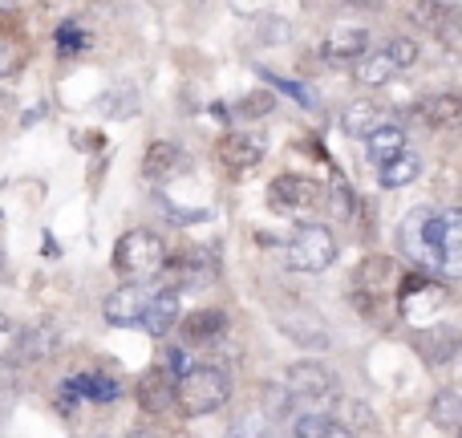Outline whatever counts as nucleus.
<instances>
[{
    "instance_id": "nucleus-1",
    "label": "nucleus",
    "mask_w": 462,
    "mask_h": 438,
    "mask_svg": "<svg viewBox=\"0 0 462 438\" xmlns=\"http://www.w3.org/2000/svg\"><path fill=\"white\" fill-rule=\"evenodd\" d=\"M398 252L442 280H462V208H414L398 223Z\"/></svg>"
},
{
    "instance_id": "nucleus-2",
    "label": "nucleus",
    "mask_w": 462,
    "mask_h": 438,
    "mask_svg": "<svg viewBox=\"0 0 462 438\" xmlns=\"http://www.w3.org/2000/svg\"><path fill=\"white\" fill-rule=\"evenodd\" d=\"M231 402V374L216 361H199L175 377V410L183 418L216 415Z\"/></svg>"
},
{
    "instance_id": "nucleus-3",
    "label": "nucleus",
    "mask_w": 462,
    "mask_h": 438,
    "mask_svg": "<svg viewBox=\"0 0 462 438\" xmlns=\"http://www.w3.org/2000/svg\"><path fill=\"white\" fill-rule=\"evenodd\" d=\"M171 252L167 239L151 228H130L126 236L114 244V268L126 284H143V280H154L162 268H167Z\"/></svg>"
},
{
    "instance_id": "nucleus-4",
    "label": "nucleus",
    "mask_w": 462,
    "mask_h": 438,
    "mask_svg": "<svg viewBox=\"0 0 462 438\" xmlns=\"http://www.w3.org/2000/svg\"><path fill=\"white\" fill-rule=\"evenodd\" d=\"M280 386L288 390L296 415H304V410H325V406H333V402H341V377H337L325 361H292Z\"/></svg>"
},
{
    "instance_id": "nucleus-5",
    "label": "nucleus",
    "mask_w": 462,
    "mask_h": 438,
    "mask_svg": "<svg viewBox=\"0 0 462 438\" xmlns=\"http://www.w3.org/2000/svg\"><path fill=\"white\" fill-rule=\"evenodd\" d=\"M280 252H284V268H292V272H325L337 260V236L325 223H300L284 239Z\"/></svg>"
},
{
    "instance_id": "nucleus-6",
    "label": "nucleus",
    "mask_w": 462,
    "mask_h": 438,
    "mask_svg": "<svg viewBox=\"0 0 462 438\" xmlns=\"http://www.w3.org/2000/svg\"><path fill=\"white\" fill-rule=\"evenodd\" d=\"M268 203L276 211H284V216H309V211H317L325 203V187L309 175H280L268 187Z\"/></svg>"
},
{
    "instance_id": "nucleus-7",
    "label": "nucleus",
    "mask_w": 462,
    "mask_h": 438,
    "mask_svg": "<svg viewBox=\"0 0 462 438\" xmlns=\"http://www.w3.org/2000/svg\"><path fill=\"white\" fill-rule=\"evenodd\" d=\"M216 154L227 171L247 175V171H255L263 163V154H268V138H263L260 130H227V135L219 138Z\"/></svg>"
},
{
    "instance_id": "nucleus-8",
    "label": "nucleus",
    "mask_w": 462,
    "mask_h": 438,
    "mask_svg": "<svg viewBox=\"0 0 462 438\" xmlns=\"http://www.w3.org/2000/svg\"><path fill=\"white\" fill-rule=\"evenodd\" d=\"M406 16L422 33H430V37H439V41L462 37V13L455 5H442V0H414V5L406 8Z\"/></svg>"
},
{
    "instance_id": "nucleus-9",
    "label": "nucleus",
    "mask_w": 462,
    "mask_h": 438,
    "mask_svg": "<svg viewBox=\"0 0 462 438\" xmlns=\"http://www.w3.org/2000/svg\"><path fill=\"white\" fill-rule=\"evenodd\" d=\"M162 272H171V280H175V284H167V288H208L211 280H216L219 264H216L211 247H187L179 260H167Z\"/></svg>"
},
{
    "instance_id": "nucleus-10",
    "label": "nucleus",
    "mask_w": 462,
    "mask_h": 438,
    "mask_svg": "<svg viewBox=\"0 0 462 438\" xmlns=\"http://www.w3.org/2000/svg\"><path fill=\"white\" fill-rule=\"evenodd\" d=\"M179 317H183V293L179 288H151V301H146V309H143V333H151V337H167L171 329L179 325Z\"/></svg>"
},
{
    "instance_id": "nucleus-11",
    "label": "nucleus",
    "mask_w": 462,
    "mask_h": 438,
    "mask_svg": "<svg viewBox=\"0 0 462 438\" xmlns=\"http://www.w3.org/2000/svg\"><path fill=\"white\" fill-rule=\"evenodd\" d=\"M365 49H374V37H369V29H361V24H337V29L320 41V57H325L328 65H353Z\"/></svg>"
},
{
    "instance_id": "nucleus-12",
    "label": "nucleus",
    "mask_w": 462,
    "mask_h": 438,
    "mask_svg": "<svg viewBox=\"0 0 462 438\" xmlns=\"http://www.w3.org/2000/svg\"><path fill=\"white\" fill-rule=\"evenodd\" d=\"M146 301H151V288H146V284H122V288H114V293L106 296L102 312H106V321H110V325L138 329V325H143Z\"/></svg>"
},
{
    "instance_id": "nucleus-13",
    "label": "nucleus",
    "mask_w": 462,
    "mask_h": 438,
    "mask_svg": "<svg viewBox=\"0 0 462 438\" xmlns=\"http://www.w3.org/2000/svg\"><path fill=\"white\" fill-rule=\"evenodd\" d=\"M410 114L430 130H462V94H426Z\"/></svg>"
},
{
    "instance_id": "nucleus-14",
    "label": "nucleus",
    "mask_w": 462,
    "mask_h": 438,
    "mask_svg": "<svg viewBox=\"0 0 462 438\" xmlns=\"http://www.w3.org/2000/svg\"><path fill=\"white\" fill-rule=\"evenodd\" d=\"M191 167V159H187V151L179 143H167V138H159V143L146 146V159H143V175L151 179V183H167V179H175L179 171Z\"/></svg>"
},
{
    "instance_id": "nucleus-15",
    "label": "nucleus",
    "mask_w": 462,
    "mask_h": 438,
    "mask_svg": "<svg viewBox=\"0 0 462 438\" xmlns=\"http://www.w3.org/2000/svg\"><path fill=\"white\" fill-rule=\"evenodd\" d=\"M385 122H390V110L382 102H374V98H357V102L341 106V130L349 138H369Z\"/></svg>"
},
{
    "instance_id": "nucleus-16",
    "label": "nucleus",
    "mask_w": 462,
    "mask_h": 438,
    "mask_svg": "<svg viewBox=\"0 0 462 438\" xmlns=\"http://www.w3.org/2000/svg\"><path fill=\"white\" fill-rule=\"evenodd\" d=\"M138 402L146 406V415H162V418L179 415L175 410V377H171L167 369L154 366L151 374L138 382Z\"/></svg>"
},
{
    "instance_id": "nucleus-17",
    "label": "nucleus",
    "mask_w": 462,
    "mask_h": 438,
    "mask_svg": "<svg viewBox=\"0 0 462 438\" xmlns=\"http://www.w3.org/2000/svg\"><path fill=\"white\" fill-rule=\"evenodd\" d=\"M57 329L53 325H32V329H21L16 333V341H13V349H8V358L13 361H41V358H49V353L57 349Z\"/></svg>"
},
{
    "instance_id": "nucleus-18",
    "label": "nucleus",
    "mask_w": 462,
    "mask_h": 438,
    "mask_svg": "<svg viewBox=\"0 0 462 438\" xmlns=\"http://www.w3.org/2000/svg\"><path fill=\"white\" fill-rule=\"evenodd\" d=\"M179 329H183L187 345H208L227 329V312L224 309H199V312H191V317H179Z\"/></svg>"
},
{
    "instance_id": "nucleus-19",
    "label": "nucleus",
    "mask_w": 462,
    "mask_h": 438,
    "mask_svg": "<svg viewBox=\"0 0 462 438\" xmlns=\"http://www.w3.org/2000/svg\"><path fill=\"white\" fill-rule=\"evenodd\" d=\"M418 175H422V154L410 151V146H406V151L393 154L390 163H382V167H377V183H382L385 191H398V187H410Z\"/></svg>"
},
{
    "instance_id": "nucleus-20",
    "label": "nucleus",
    "mask_w": 462,
    "mask_h": 438,
    "mask_svg": "<svg viewBox=\"0 0 462 438\" xmlns=\"http://www.w3.org/2000/svg\"><path fill=\"white\" fill-rule=\"evenodd\" d=\"M292 438H357L353 426H345L341 418L325 415V410H304L292 423Z\"/></svg>"
},
{
    "instance_id": "nucleus-21",
    "label": "nucleus",
    "mask_w": 462,
    "mask_h": 438,
    "mask_svg": "<svg viewBox=\"0 0 462 438\" xmlns=\"http://www.w3.org/2000/svg\"><path fill=\"white\" fill-rule=\"evenodd\" d=\"M393 73L398 70H393V61L385 57V49H365V53L353 61V81H357L361 89H382Z\"/></svg>"
},
{
    "instance_id": "nucleus-22",
    "label": "nucleus",
    "mask_w": 462,
    "mask_h": 438,
    "mask_svg": "<svg viewBox=\"0 0 462 438\" xmlns=\"http://www.w3.org/2000/svg\"><path fill=\"white\" fill-rule=\"evenodd\" d=\"M398 151H406V126H402V122H385V126H377L374 135L365 138V154L374 167L390 163Z\"/></svg>"
},
{
    "instance_id": "nucleus-23",
    "label": "nucleus",
    "mask_w": 462,
    "mask_h": 438,
    "mask_svg": "<svg viewBox=\"0 0 462 438\" xmlns=\"http://www.w3.org/2000/svg\"><path fill=\"white\" fill-rule=\"evenodd\" d=\"M458 345H462V337H458L450 325L430 329V333L418 337V349H422V358L430 361V366H447V361L458 353Z\"/></svg>"
},
{
    "instance_id": "nucleus-24",
    "label": "nucleus",
    "mask_w": 462,
    "mask_h": 438,
    "mask_svg": "<svg viewBox=\"0 0 462 438\" xmlns=\"http://www.w3.org/2000/svg\"><path fill=\"white\" fill-rule=\"evenodd\" d=\"M430 423L439 426V431H458L462 426V394L442 390L439 398L430 402Z\"/></svg>"
},
{
    "instance_id": "nucleus-25",
    "label": "nucleus",
    "mask_w": 462,
    "mask_h": 438,
    "mask_svg": "<svg viewBox=\"0 0 462 438\" xmlns=\"http://www.w3.org/2000/svg\"><path fill=\"white\" fill-rule=\"evenodd\" d=\"M385 57H390V61H393V70H414V65H418V57H422V45H418V41L414 37H406V33H398V37H390V41H385Z\"/></svg>"
},
{
    "instance_id": "nucleus-26",
    "label": "nucleus",
    "mask_w": 462,
    "mask_h": 438,
    "mask_svg": "<svg viewBox=\"0 0 462 438\" xmlns=\"http://www.w3.org/2000/svg\"><path fill=\"white\" fill-rule=\"evenodd\" d=\"M260 78L268 81L272 89H276V94H284V98H292L296 106H317V94H312L309 86H300V81H288V78H280V73H268V70H260Z\"/></svg>"
},
{
    "instance_id": "nucleus-27",
    "label": "nucleus",
    "mask_w": 462,
    "mask_h": 438,
    "mask_svg": "<svg viewBox=\"0 0 462 438\" xmlns=\"http://www.w3.org/2000/svg\"><path fill=\"white\" fill-rule=\"evenodd\" d=\"M328 208H333L337 219H353V216H357V200H353V187L345 183V179H337V183L328 187Z\"/></svg>"
},
{
    "instance_id": "nucleus-28",
    "label": "nucleus",
    "mask_w": 462,
    "mask_h": 438,
    "mask_svg": "<svg viewBox=\"0 0 462 438\" xmlns=\"http://www.w3.org/2000/svg\"><path fill=\"white\" fill-rule=\"evenodd\" d=\"M227 438H276V431H272V423L263 415H247L231 426Z\"/></svg>"
},
{
    "instance_id": "nucleus-29",
    "label": "nucleus",
    "mask_w": 462,
    "mask_h": 438,
    "mask_svg": "<svg viewBox=\"0 0 462 438\" xmlns=\"http://www.w3.org/2000/svg\"><path fill=\"white\" fill-rule=\"evenodd\" d=\"M57 49H61V57L81 53V49H86V33H81L73 21H65L61 29H57Z\"/></svg>"
},
{
    "instance_id": "nucleus-30",
    "label": "nucleus",
    "mask_w": 462,
    "mask_h": 438,
    "mask_svg": "<svg viewBox=\"0 0 462 438\" xmlns=\"http://www.w3.org/2000/svg\"><path fill=\"white\" fill-rule=\"evenodd\" d=\"M16 65H21V53H16V45H13V41L0 37V78L16 73Z\"/></svg>"
},
{
    "instance_id": "nucleus-31",
    "label": "nucleus",
    "mask_w": 462,
    "mask_h": 438,
    "mask_svg": "<svg viewBox=\"0 0 462 438\" xmlns=\"http://www.w3.org/2000/svg\"><path fill=\"white\" fill-rule=\"evenodd\" d=\"M126 438H162L159 431H146V426H138V431H130Z\"/></svg>"
},
{
    "instance_id": "nucleus-32",
    "label": "nucleus",
    "mask_w": 462,
    "mask_h": 438,
    "mask_svg": "<svg viewBox=\"0 0 462 438\" xmlns=\"http://www.w3.org/2000/svg\"><path fill=\"white\" fill-rule=\"evenodd\" d=\"M0 337H8V317L0 312Z\"/></svg>"
},
{
    "instance_id": "nucleus-33",
    "label": "nucleus",
    "mask_w": 462,
    "mask_h": 438,
    "mask_svg": "<svg viewBox=\"0 0 462 438\" xmlns=\"http://www.w3.org/2000/svg\"><path fill=\"white\" fill-rule=\"evenodd\" d=\"M5 8H13V0H0V13H5Z\"/></svg>"
},
{
    "instance_id": "nucleus-34",
    "label": "nucleus",
    "mask_w": 462,
    "mask_h": 438,
    "mask_svg": "<svg viewBox=\"0 0 462 438\" xmlns=\"http://www.w3.org/2000/svg\"><path fill=\"white\" fill-rule=\"evenodd\" d=\"M458 361H462V345H458Z\"/></svg>"
},
{
    "instance_id": "nucleus-35",
    "label": "nucleus",
    "mask_w": 462,
    "mask_h": 438,
    "mask_svg": "<svg viewBox=\"0 0 462 438\" xmlns=\"http://www.w3.org/2000/svg\"><path fill=\"white\" fill-rule=\"evenodd\" d=\"M442 5H455V0H442Z\"/></svg>"
},
{
    "instance_id": "nucleus-36",
    "label": "nucleus",
    "mask_w": 462,
    "mask_h": 438,
    "mask_svg": "<svg viewBox=\"0 0 462 438\" xmlns=\"http://www.w3.org/2000/svg\"><path fill=\"white\" fill-rule=\"evenodd\" d=\"M458 438H462V426H458Z\"/></svg>"
}]
</instances>
